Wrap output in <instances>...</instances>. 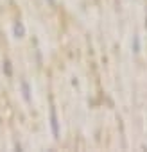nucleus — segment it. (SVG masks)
Listing matches in <instances>:
<instances>
[{"label":"nucleus","mask_w":147,"mask_h":152,"mask_svg":"<svg viewBox=\"0 0 147 152\" xmlns=\"http://www.w3.org/2000/svg\"><path fill=\"white\" fill-rule=\"evenodd\" d=\"M133 50L135 52H140V38L138 36H135V39H133Z\"/></svg>","instance_id":"obj_5"},{"label":"nucleus","mask_w":147,"mask_h":152,"mask_svg":"<svg viewBox=\"0 0 147 152\" xmlns=\"http://www.w3.org/2000/svg\"><path fill=\"white\" fill-rule=\"evenodd\" d=\"M2 70L6 72L7 77H11V75H13V68H11V61H9V59H6V61L2 63Z\"/></svg>","instance_id":"obj_4"},{"label":"nucleus","mask_w":147,"mask_h":152,"mask_svg":"<svg viewBox=\"0 0 147 152\" xmlns=\"http://www.w3.org/2000/svg\"><path fill=\"white\" fill-rule=\"evenodd\" d=\"M50 2H54V0H50Z\"/></svg>","instance_id":"obj_6"},{"label":"nucleus","mask_w":147,"mask_h":152,"mask_svg":"<svg viewBox=\"0 0 147 152\" xmlns=\"http://www.w3.org/2000/svg\"><path fill=\"white\" fill-rule=\"evenodd\" d=\"M13 32H15L16 38H24V36H25V25H24L22 20H16V22H15V25H13Z\"/></svg>","instance_id":"obj_2"},{"label":"nucleus","mask_w":147,"mask_h":152,"mask_svg":"<svg viewBox=\"0 0 147 152\" xmlns=\"http://www.w3.org/2000/svg\"><path fill=\"white\" fill-rule=\"evenodd\" d=\"M50 129H52V136L57 140V138H59V120H57L56 107L50 109Z\"/></svg>","instance_id":"obj_1"},{"label":"nucleus","mask_w":147,"mask_h":152,"mask_svg":"<svg viewBox=\"0 0 147 152\" xmlns=\"http://www.w3.org/2000/svg\"><path fill=\"white\" fill-rule=\"evenodd\" d=\"M20 86H22V97H24V100L29 104V102H31V86H29L27 81H24Z\"/></svg>","instance_id":"obj_3"}]
</instances>
